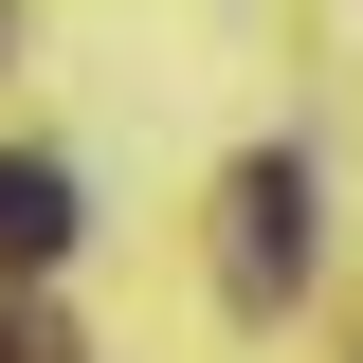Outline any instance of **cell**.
I'll use <instances>...</instances> for the list:
<instances>
[{
	"label": "cell",
	"instance_id": "2",
	"mask_svg": "<svg viewBox=\"0 0 363 363\" xmlns=\"http://www.w3.org/2000/svg\"><path fill=\"white\" fill-rule=\"evenodd\" d=\"M55 255H73V164L0 145V272H55Z\"/></svg>",
	"mask_w": 363,
	"mask_h": 363
},
{
	"label": "cell",
	"instance_id": "3",
	"mask_svg": "<svg viewBox=\"0 0 363 363\" xmlns=\"http://www.w3.org/2000/svg\"><path fill=\"white\" fill-rule=\"evenodd\" d=\"M0 363H73V345H55V327H18V309H0Z\"/></svg>",
	"mask_w": 363,
	"mask_h": 363
},
{
	"label": "cell",
	"instance_id": "1",
	"mask_svg": "<svg viewBox=\"0 0 363 363\" xmlns=\"http://www.w3.org/2000/svg\"><path fill=\"white\" fill-rule=\"evenodd\" d=\"M291 272H309V164H291V145H255V164H236V291H291Z\"/></svg>",
	"mask_w": 363,
	"mask_h": 363
}]
</instances>
